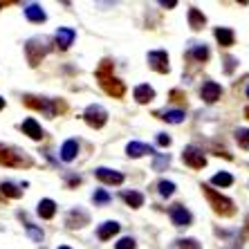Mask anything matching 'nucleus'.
Returning a JSON list of instances; mask_svg holds the SVG:
<instances>
[{
    "mask_svg": "<svg viewBox=\"0 0 249 249\" xmlns=\"http://www.w3.org/2000/svg\"><path fill=\"white\" fill-rule=\"evenodd\" d=\"M178 247L180 249H202L196 238H182V240H178Z\"/></svg>",
    "mask_w": 249,
    "mask_h": 249,
    "instance_id": "72a5a7b5",
    "label": "nucleus"
},
{
    "mask_svg": "<svg viewBox=\"0 0 249 249\" xmlns=\"http://www.w3.org/2000/svg\"><path fill=\"white\" fill-rule=\"evenodd\" d=\"M171 142H173V139L168 137L166 133H160V135H157V144L164 146V148H166V146H171Z\"/></svg>",
    "mask_w": 249,
    "mask_h": 249,
    "instance_id": "4c0bfd02",
    "label": "nucleus"
},
{
    "mask_svg": "<svg viewBox=\"0 0 249 249\" xmlns=\"http://www.w3.org/2000/svg\"><path fill=\"white\" fill-rule=\"evenodd\" d=\"M20 218H23V220H25V215H23V213H20ZM25 229H27L29 238H32L34 243H41V240H43V231H41V229H38V227H34V225H32V222H29V220H25Z\"/></svg>",
    "mask_w": 249,
    "mask_h": 249,
    "instance_id": "c85d7f7f",
    "label": "nucleus"
},
{
    "mask_svg": "<svg viewBox=\"0 0 249 249\" xmlns=\"http://www.w3.org/2000/svg\"><path fill=\"white\" fill-rule=\"evenodd\" d=\"M0 7H5V2H0Z\"/></svg>",
    "mask_w": 249,
    "mask_h": 249,
    "instance_id": "49530a36",
    "label": "nucleus"
},
{
    "mask_svg": "<svg viewBox=\"0 0 249 249\" xmlns=\"http://www.w3.org/2000/svg\"><path fill=\"white\" fill-rule=\"evenodd\" d=\"M83 119H86V124L90 128L99 130V128H104L108 124V110L99 104H90L86 108V112H83Z\"/></svg>",
    "mask_w": 249,
    "mask_h": 249,
    "instance_id": "39448f33",
    "label": "nucleus"
},
{
    "mask_svg": "<svg viewBox=\"0 0 249 249\" xmlns=\"http://www.w3.org/2000/svg\"><path fill=\"white\" fill-rule=\"evenodd\" d=\"M202 189V193L207 196L209 200V207L213 209V213L222 215V218H229V215L236 213V207H233V200H229L227 196H222V193H218L213 189V186H209V184H202L200 186Z\"/></svg>",
    "mask_w": 249,
    "mask_h": 249,
    "instance_id": "f03ea898",
    "label": "nucleus"
},
{
    "mask_svg": "<svg viewBox=\"0 0 249 249\" xmlns=\"http://www.w3.org/2000/svg\"><path fill=\"white\" fill-rule=\"evenodd\" d=\"M186 56H189V58H196L197 63H207L211 54H209V47L202 43V45H193L191 50H189V54H186Z\"/></svg>",
    "mask_w": 249,
    "mask_h": 249,
    "instance_id": "b1692460",
    "label": "nucleus"
},
{
    "mask_svg": "<svg viewBox=\"0 0 249 249\" xmlns=\"http://www.w3.org/2000/svg\"><path fill=\"white\" fill-rule=\"evenodd\" d=\"M204 25H207V16H204L197 7H191V9H189V27H191L193 32H200Z\"/></svg>",
    "mask_w": 249,
    "mask_h": 249,
    "instance_id": "aec40b11",
    "label": "nucleus"
},
{
    "mask_svg": "<svg viewBox=\"0 0 249 249\" xmlns=\"http://www.w3.org/2000/svg\"><path fill=\"white\" fill-rule=\"evenodd\" d=\"M245 236H249V215L245 218Z\"/></svg>",
    "mask_w": 249,
    "mask_h": 249,
    "instance_id": "a19ab883",
    "label": "nucleus"
},
{
    "mask_svg": "<svg viewBox=\"0 0 249 249\" xmlns=\"http://www.w3.org/2000/svg\"><path fill=\"white\" fill-rule=\"evenodd\" d=\"M155 162H153V171H164V168H168V164H171V155L168 153H155Z\"/></svg>",
    "mask_w": 249,
    "mask_h": 249,
    "instance_id": "bb28decb",
    "label": "nucleus"
},
{
    "mask_svg": "<svg viewBox=\"0 0 249 249\" xmlns=\"http://www.w3.org/2000/svg\"><path fill=\"white\" fill-rule=\"evenodd\" d=\"M213 36H215V41L220 43L222 47H231L233 41H236V34H233L229 27H215Z\"/></svg>",
    "mask_w": 249,
    "mask_h": 249,
    "instance_id": "4be33fe9",
    "label": "nucleus"
},
{
    "mask_svg": "<svg viewBox=\"0 0 249 249\" xmlns=\"http://www.w3.org/2000/svg\"><path fill=\"white\" fill-rule=\"evenodd\" d=\"M25 16H27V20H32V23H45L47 20V14L43 12V7L36 5V2H29V5L25 7Z\"/></svg>",
    "mask_w": 249,
    "mask_h": 249,
    "instance_id": "a211bd4d",
    "label": "nucleus"
},
{
    "mask_svg": "<svg viewBox=\"0 0 249 249\" xmlns=\"http://www.w3.org/2000/svg\"><path fill=\"white\" fill-rule=\"evenodd\" d=\"M58 249H72V247H68V245H61V247H58Z\"/></svg>",
    "mask_w": 249,
    "mask_h": 249,
    "instance_id": "c03bdc74",
    "label": "nucleus"
},
{
    "mask_svg": "<svg viewBox=\"0 0 249 249\" xmlns=\"http://www.w3.org/2000/svg\"><path fill=\"white\" fill-rule=\"evenodd\" d=\"M168 215H171V220H173L175 227H189L193 220L191 211H189L184 204H173V207L168 209Z\"/></svg>",
    "mask_w": 249,
    "mask_h": 249,
    "instance_id": "1a4fd4ad",
    "label": "nucleus"
},
{
    "mask_svg": "<svg viewBox=\"0 0 249 249\" xmlns=\"http://www.w3.org/2000/svg\"><path fill=\"white\" fill-rule=\"evenodd\" d=\"M99 83H101V88L106 90V94H110L112 99H122L124 94H126V86H124V81H119V79H115V76H99Z\"/></svg>",
    "mask_w": 249,
    "mask_h": 249,
    "instance_id": "0eeeda50",
    "label": "nucleus"
},
{
    "mask_svg": "<svg viewBox=\"0 0 249 249\" xmlns=\"http://www.w3.org/2000/svg\"><path fill=\"white\" fill-rule=\"evenodd\" d=\"M47 52H50V41L47 38H29L25 43V56H27L32 68H36V65L41 63Z\"/></svg>",
    "mask_w": 249,
    "mask_h": 249,
    "instance_id": "20e7f679",
    "label": "nucleus"
},
{
    "mask_svg": "<svg viewBox=\"0 0 249 249\" xmlns=\"http://www.w3.org/2000/svg\"><path fill=\"white\" fill-rule=\"evenodd\" d=\"M76 38V32L72 27H58L56 29V36H54V41H56V47L58 50H70V45L74 43Z\"/></svg>",
    "mask_w": 249,
    "mask_h": 249,
    "instance_id": "9b49d317",
    "label": "nucleus"
},
{
    "mask_svg": "<svg viewBox=\"0 0 249 249\" xmlns=\"http://www.w3.org/2000/svg\"><path fill=\"white\" fill-rule=\"evenodd\" d=\"M168 97H171V101H178V104H182V101L186 99V94L182 92V90H171V94H168Z\"/></svg>",
    "mask_w": 249,
    "mask_h": 249,
    "instance_id": "c9c22d12",
    "label": "nucleus"
},
{
    "mask_svg": "<svg viewBox=\"0 0 249 249\" xmlns=\"http://www.w3.org/2000/svg\"><path fill=\"white\" fill-rule=\"evenodd\" d=\"M148 65L155 70L157 74H168V54L164 50H155V52H148Z\"/></svg>",
    "mask_w": 249,
    "mask_h": 249,
    "instance_id": "6e6552de",
    "label": "nucleus"
},
{
    "mask_svg": "<svg viewBox=\"0 0 249 249\" xmlns=\"http://www.w3.org/2000/svg\"><path fill=\"white\" fill-rule=\"evenodd\" d=\"M160 5H162V7H168V9H171V7H175V5H178V0H168V2H166V0H162Z\"/></svg>",
    "mask_w": 249,
    "mask_h": 249,
    "instance_id": "ea45409f",
    "label": "nucleus"
},
{
    "mask_svg": "<svg viewBox=\"0 0 249 249\" xmlns=\"http://www.w3.org/2000/svg\"><path fill=\"white\" fill-rule=\"evenodd\" d=\"M126 155L137 160V157H144V155H155V148L148 144H142V142H130L126 146Z\"/></svg>",
    "mask_w": 249,
    "mask_h": 249,
    "instance_id": "4468645a",
    "label": "nucleus"
},
{
    "mask_svg": "<svg viewBox=\"0 0 249 249\" xmlns=\"http://www.w3.org/2000/svg\"><path fill=\"white\" fill-rule=\"evenodd\" d=\"M211 184L213 186H231L233 184V175L220 171V173H215L213 178H211Z\"/></svg>",
    "mask_w": 249,
    "mask_h": 249,
    "instance_id": "a878e982",
    "label": "nucleus"
},
{
    "mask_svg": "<svg viewBox=\"0 0 249 249\" xmlns=\"http://www.w3.org/2000/svg\"><path fill=\"white\" fill-rule=\"evenodd\" d=\"M0 191H2V196H7V197H20L23 196V191H20L16 184H12V182H2V184H0Z\"/></svg>",
    "mask_w": 249,
    "mask_h": 249,
    "instance_id": "cd10ccee",
    "label": "nucleus"
},
{
    "mask_svg": "<svg viewBox=\"0 0 249 249\" xmlns=\"http://www.w3.org/2000/svg\"><path fill=\"white\" fill-rule=\"evenodd\" d=\"M20 128H23V133L27 135L29 139H34V142H41L43 135H45V133H43V128H41V124L36 122V119H32V117H29V119H25Z\"/></svg>",
    "mask_w": 249,
    "mask_h": 249,
    "instance_id": "2eb2a0df",
    "label": "nucleus"
},
{
    "mask_svg": "<svg viewBox=\"0 0 249 249\" xmlns=\"http://www.w3.org/2000/svg\"><path fill=\"white\" fill-rule=\"evenodd\" d=\"M182 162L191 168H204L207 166V157H204L202 148H197V146H186L184 153H182Z\"/></svg>",
    "mask_w": 249,
    "mask_h": 249,
    "instance_id": "423d86ee",
    "label": "nucleus"
},
{
    "mask_svg": "<svg viewBox=\"0 0 249 249\" xmlns=\"http://www.w3.org/2000/svg\"><path fill=\"white\" fill-rule=\"evenodd\" d=\"M0 164L2 166H12V168H29L34 162H32V157L23 155L18 148L0 144Z\"/></svg>",
    "mask_w": 249,
    "mask_h": 249,
    "instance_id": "7ed1b4c3",
    "label": "nucleus"
},
{
    "mask_svg": "<svg viewBox=\"0 0 249 249\" xmlns=\"http://www.w3.org/2000/svg\"><path fill=\"white\" fill-rule=\"evenodd\" d=\"M23 104L32 110H38L43 112L45 117L54 119L58 112H65V104L58 101V99H45V97H34V94H25L23 97Z\"/></svg>",
    "mask_w": 249,
    "mask_h": 249,
    "instance_id": "f257e3e1",
    "label": "nucleus"
},
{
    "mask_svg": "<svg viewBox=\"0 0 249 249\" xmlns=\"http://www.w3.org/2000/svg\"><path fill=\"white\" fill-rule=\"evenodd\" d=\"M76 155H79V142H76V139H68V142L61 146V160H63V162H74Z\"/></svg>",
    "mask_w": 249,
    "mask_h": 249,
    "instance_id": "f3484780",
    "label": "nucleus"
},
{
    "mask_svg": "<svg viewBox=\"0 0 249 249\" xmlns=\"http://www.w3.org/2000/svg\"><path fill=\"white\" fill-rule=\"evenodd\" d=\"M88 222H90V215H88L83 209H72L68 213V218H65L68 229H81V227H86Z\"/></svg>",
    "mask_w": 249,
    "mask_h": 249,
    "instance_id": "f8f14e48",
    "label": "nucleus"
},
{
    "mask_svg": "<svg viewBox=\"0 0 249 249\" xmlns=\"http://www.w3.org/2000/svg\"><path fill=\"white\" fill-rule=\"evenodd\" d=\"M2 108H5V99L0 97V110H2Z\"/></svg>",
    "mask_w": 249,
    "mask_h": 249,
    "instance_id": "79ce46f5",
    "label": "nucleus"
},
{
    "mask_svg": "<svg viewBox=\"0 0 249 249\" xmlns=\"http://www.w3.org/2000/svg\"><path fill=\"white\" fill-rule=\"evenodd\" d=\"M68 184L70 186H79V184H81V178H79V175H70V178H68Z\"/></svg>",
    "mask_w": 249,
    "mask_h": 249,
    "instance_id": "58836bf2",
    "label": "nucleus"
},
{
    "mask_svg": "<svg viewBox=\"0 0 249 249\" xmlns=\"http://www.w3.org/2000/svg\"><path fill=\"white\" fill-rule=\"evenodd\" d=\"M157 191H160V196H162V197H171L175 193V184H173V182L162 180L160 184H157Z\"/></svg>",
    "mask_w": 249,
    "mask_h": 249,
    "instance_id": "7c9ffc66",
    "label": "nucleus"
},
{
    "mask_svg": "<svg viewBox=\"0 0 249 249\" xmlns=\"http://www.w3.org/2000/svg\"><path fill=\"white\" fill-rule=\"evenodd\" d=\"M153 115L166 124H182L184 122V110H157V112H153Z\"/></svg>",
    "mask_w": 249,
    "mask_h": 249,
    "instance_id": "412c9836",
    "label": "nucleus"
},
{
    "mask_svg": "<svg viewBox=\"0 0 249 249\" xmlns=\"http://www.w3.org/2000/svg\"><path fill=\"white\" fill-rule=\"evenodd\" d=\"M38 215H41L43 220H52L54 215H56V202L50 200V197L41 200V202H38Z\"/></svg>",
    "mask_w": 249,
    "mask_h": 249,
    "instance_id": "5701e85b",
    "label": "nucleus"
},
{
    "mask_svg": "<svg viewBox=\"0 0 249 249\" xmlns=\"http://www.w3.org/2000/svg\"><path fill=\"white\" fill-rule=\"evenodd\" d=\"M92 200H94V204H101V207H104V204L110 202L112 197H110V193H108V191H104V189H97V191H94V196H92Z\"/></svg>",
    "mask_w": 249,
    "mask_h": 249,
    "instance_id": "473e14b6",
    "label": "nucleus"
},
{
    "mask_svg": "<svg viewBox=\"0 0 249 249\" xmlns=\"http://www.w3.org/2000/svg\"><path fill=\"white\" fill-rule=\"evenodd\" d=\"M245 117H247V119H249V106H247V108H245Z\"/></svg>",
    "mask_w": 249,
    "mask_h": 249,
    "instance_id": "37998d69",
    "label": "nucleus"
},
{
    "mask_svg": "<svg viewBox=\"0 0 249 249\" xmlns=\"http://www.w3.org/2000/svg\"><path fill=\"white\" fill-rule=\"evenodd\" d=\"M115 249H137V243H135L130 236H126V238H122V240L115 245Z\"/></svg>",
    "mask_w": 249,
    "mask_h": 249,
    "instance_id": "f704fd0d",
    "label": "nucleus"
},
{
    "mask_svg": "<svg viewBox=\"0 0 249 249\" xmlns=\"http://www.w3.org/2000/svg\"><path fill=\"white\" fill-rule=\"evenodd\" d=\"M119 229H122V225H119V222L108 220V222H104V225L97 229V236H99V240H110L115 233H119Z\"/></svg>",
    "mask_w": 249,
    "mask_h": 249,
    "instance_id": "6ab92c4d",
    "label": "nucleus"
},
{
    "mask_svg": "<svg viewBox=\"0 0 249 249\" xmlns=\"http://www.w3.org/2000/svg\"><path fill=\"white\" fill-rule=\"evenodd\" d=\"M236 142L240 148L249 151V128H238L236 130Z\"/></svg>",
    "mask_w": 249,
    "mask_h": 249,
    "instance_id": "c756f323",
    "label": "nucleus"
},
{
    "mask_svg": "<svg viewBox=\"0 0 249 249\" xmlns=\"http://www.w3.org/2000/svg\"><path fill=\"white\" fill-rule=\"evenodd\" d=\"M247 99H249V88H247Z\"/></svg>",
    "mask_w": 249,
    "mask_h": 249,
    "instance_id": "a18cd8bd",
    "label": "nucleus"
},
{
    "mask_svg": "<svg viewBox=\"0 0 249 249\" xmlns=\"http://www.w3.org/2000/svg\"><path fill=\"white\" fill-rule=\"evenodd\" d=\"M122 197H124V202H126L128 207H133V209L144 207V196H142V193H137V191H124Z\"/></svg>",
    "mask_w": 249,
    "mask_h": 249,
    "instance_id": "393cba45",
    "label": "nucleus"
},
{
    "mask_svg": "<svg viewBox=\"0 0 249 249\" xmlns=\"http://www.w3.org/2000/svg\"><path fill=\"white\" fill-rule=\"evenodd\" d=\"M94 175H97L99 180L104 182V184H110V186H117V184H122L124 182V175L119 173V171H112V168H97L94 171Z\"/></svg>",
    "mask_w": 249,
    "mask_h": 249,
    "instance_id": "ddd939ff",
    "label": "nucleus"
},
{
    "mask_svg": "<svg viewBox=\"0 0 249 249\" xmlns=\"http://www.w3.org/2000/svg\"><path fill=\"white\" fill-rule=\"evenodd\" d=\"M110 74H112V61L110 58H104L97 68V79L99 76H110Z\"/></svg>",
    "mask_w": 249,
    "mask_h": 249,
    "instance_id": "2f4dec72",
    "label": "nucleus"
},
{
    "mask_svg": "<svg viewBox=\"0 0 249 249\" xmlns=\"http://www.w3.org/2000/svg\"><path fill=\"white\" fill-rule=\"evenodd\" d=\"M200 97H202L204 104L211 106V104H215V101L222 97V88L218 86L215 81H204L202 88H200Z\"/></svg>",
    "mask_w": 249,
    "mask_h": 249,
    "instance_id": "9d476101",
    "label": "nucleus"
},
{
    "mask_svg": "<svg viewBox=\"0 0 249 249\" xmlns=\"http://www.w3.org/2000/svg\"><path fill=\"white\" fill-rule=\"evenodd\" d=\"M233 68H236V58H233V56H227L225 58V72H227V74H231Z\"/></svg>",
    "mask_w": 249,
    "mask_h": 249,
    "instance_id": "e433bc0d",
    "label": "nucleus"
},
{
    "mask_svg": "<svg viewBox=\"0 0 249 249\" xmlns=\"http://www.w3.org/2000/svg\"><path fill=\"white\" fill-rule=\"evenodd\" d=\"M133 97H135V101H137V104L146 106V104H151L153 99H155V90H153V88L148 86V83H142V86L135 88Z\"/></svg>",
    "mask_w": 249,
    "mask_h": 249,
    "instance_id": "dca6fc26",
    "label": "nucleus"
}]
</instances>
